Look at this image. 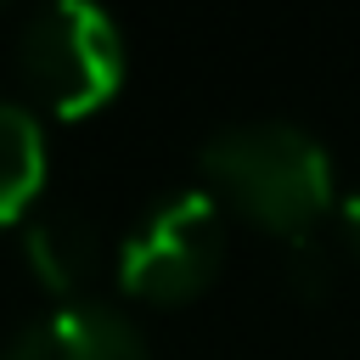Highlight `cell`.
Masks as SVG:
<instances>
[{
	"label": "cell",
	"instance_id": "3957f363",
	"mask_svg": "<svg viewBox=\"0 0 360 360\" xmlns=\"http://www.w3.org/2000/svg\"><path fill=\"white\" fill-rule=\"evenodd\" d=\"M225 264V208L202 186L163 191L118 242V287L141 304H186Z\"/></svg>",
	"mask_w": 360,
	"mask_h": 360
},
{
	"label": "cell",
	"instance_id": "ba28073f",
	"mask_svg": "<svg viewBox=\"0 0 360 360\" xmlns=\"http://www.w3.org/2000/svg\"><path fill=\"white\" fill-rule=\"evenodd\" d=\"M338 231H343L349 253L360 259V186H354V191H343V202H338Z\"/></svg>",
	"mask_w": 360,
	"mask_h": 360
},
{
	"label": "cell",
	"instance_id": "277c9868",
	"mask_svg": "<svg viewBox=\"0 0 360 360\" xmlns=\"http://www.w3.org/2000/svg\"><path fill=\"white\" fill-rule=\"evenodd\" d=\"M0 360H146V338L107 304H62L51 315H34L0 349Z\"/></svg>",
	"mask_w": 360,
	"mask_h": 360
},
{
	"label": "cell",
	"instance_id": "5b68a950",
	"mask_svg": "<svg viewBox=\"0 0 360 360\" xmlns=\"http://www.w3.org/2000/svg\"><path fill=\"white\" fill-rule=\"evenodd\" d=\"M22 248H28L34 276H39L51 292H79V287L96 276V264H101V236H96V225H90L84 214H62V208H56V214H34Z\"/></svg>",
	"mask_w": 360,
	"mask_h": 360
},
{
	"label": "cell",
	"instance_id": "7a4b0ae2",
	"mask_svg": "<svg viewBox=\"0 0 360 360\" xmlns=\"http://www.w3.org/2000/svg\"><path fill=\"white\" fill-rule=\"evenodd\" d=\"M17 68L56 118H84L118 96L129 51H124L118 22L101 6L56 0L28 17V28L17 39Z\"/></svg>",
	"mask_w": 360,
	"mask_h": 360
},
{
	"label": "cell",
	"instance_id": "52a82bcc",
	"mask_svg": "<svg viewBox=\"0 0 360 360\" xmlns=\"http://www.w3.org/2000/svg\"><path fill=\"white\" fill-rule=\"evenodd\" d=\"M287 281H292V292H304V298H326L332 270H326V253H321L315 236H304V242L287 248Z\"/></svg>",
	"mask_w": 360,
	"mask_h": 360
},
{
	"label": "cell",
	"instance_id": "8992f818",
	"mask_svg": "<svg viewBox=\"0 0 360 360\" xmlns=\"http://www.w3.org/2000/svg\"><path fill=\"white\" fill-rule=\"evenodd\" d=\"M45 163H51V152H45L39 118L22 101L0 96V225L22 219L34 208V197L45 186Z\"/></svg>",
	"mask_w": 360,
	"mask_h": 360
},
{
	"label": "cell",
	"instance_id": "6da1fadb",
	"mask_svg": "<svg viewBox=\"0 0 360 360\" xmlns=\"http://www.w3.org/2000/svg\"><path fill=\"white\" fill-rule=\"evenodd\" d=\"M202 191H214L219 208L304 242L315 225L338 208V174L326 146L281 118L231 124L202 146Z\"/></svg>",
	"mask_w": 360,
	"mask_h": 360
}]
</instances>
